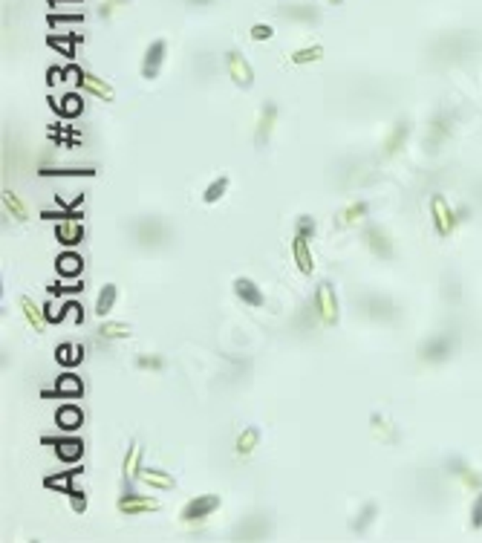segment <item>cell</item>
Masks as SVG:
<instances>
[{"instance_id":"4fadbf2b","label":"cell","mask_w":482,"mask_h":543,"mask_svg":"<svg viewBox=\"0 0 482 543\" xmlns=\"http://www.w3.org/2000/svg\"><path fill=\"white\" fill-rule=\"evenodd\" d=\"M361 309H364V315L373 318V321H390V318L399 315V306L390 298H384V295H364L361 298Z\"/></svg>"},{"instance_id":"11a10c76","label":"cell","mask_w":482,"mask_h":543,"mask_svg":"<svg viewBox=\"0 0 482 543\" xmlns=\"http://www.w3.org/2000/svg\"><path fill=\"white\" fill-rule=\"evenodd\" d=\"M326 3H330V6H341V3H344V0H326Z\"/></svg>"},{"instance_id":"836d02e7","label":"cell","mask_w":482,"mask_h":543,"mask_svg":"<svg viewBox=\"0 0 482 543\" xmlns=\"http://www.w3.org/2000/svg\"><path fill=\"white\" fill-rule=\"evenodd\" d=\"M55 359H58V364H64V367H75V364H81V359H84V347L81 344H58Z\"/></svg>"},{"instance_id":"60d3db41","label":"cell","mask_w":482,"mask_h":543,"mask_svg":"<svg viewBox=\"0 0 482 543\" xmlns=\"http://www.w3.org/2000/svg\"><path fill=\"white\" fill-rule=\"evenodd\" d=\"M44 177H93V168H47Z\"/></svg>"},{"instance_id":"74e56055","label":"cell","mask_w":482,"mask_h":543,"mask_svg":"<svg viewBox=\"0 0 482 543\" xmlns=\"http://www.w3.org/2000/svg\"><path fill=\"white\" fill-rule=\"evenodd\" d=\"M165 356H159V353H142V356H136V367L139 370H150V373H159V370H165Z\"/></svg>"},{"instance_id":"cb8c5ba5","label":"cell","mask_w":482,"mask_h":543,"mask_svg":"<svg viewBox=\"0 0 482 543\" xmlns=\"http://www.w3.org/2000/svg\"><path fill=\"white\" fill-rule=\"evenodd\" d=\"M17 306H21V315L24 321L35 329V333H44V326H47V318H44V306H38L29 295H21L17 298Z\"/></svg>"},{"instance_id":"7bdbcfd3","label":"cell","mask_w":482,"mask_h":543,"mask_svg":"<svg viewBox=\"0 0 482 543\" xmlns=\"http://www.w3.org/2000/svg\"><path fill=\"white\" fill-rule=\"evenodd\" d=\"M130 0H102V6H99V15L102 17H113V15H119L122 9H127Z\"/></svg>"},{"instance_id":"d6986e66","label":"cell","mask_w":482,"mask_h":543,"mask_svg":"<svg viewBox=\"0 0 482 543\" xmlns=\"http://www.w3.org/2000/svg\"><path fill=\"white\" fill-rule=\"evenodd\" d=\"M234 295L246 304V306H252V309H260L266 304V295H263V289L252 281V278H234Z\"/></svg>"},{"instance_id":"3957f363","label":"cell","mask_w":482,"mask_h":543,"mask_svg":"<svg viewBox=\"0 0 482 543\" xmlns=\"http://www.w3.org/2000/svg\"><path fill=\"white\" fill-rule=\"evenodd\" d=\"M361 240H364V246H367V251H370L373 258H378V260H396V246H393V237H390L381 226H376V223L364 226Z\"/></svg>"},{"instance_id":"c3c4849f","label":"cell","mask_w":482,"mask_h":543,"mask_svg":"<svg viewBox=\"0 0 482 543\" xmlns=\"http://www.w3.org/2000/svg\"><path fill=\"white\" fill-rule=\"evenodd\" d=\"M84 21V15L81 12H75V15H49V24L58 26V24H81Z\"/></svg>"},{"instance_id":"681fc988","label":"cell","mask_w":482,"mask_h":543,"mask_svg":"<svg viewBox=\"0 0 482 543\" xmlns=\"http://www.w3.org/2000/svg\"><path fill=\"white\" fill-rule=\"evenodd\" d=\"M67 315H72L75 321H81V318H84V315H81V306L75 304V301H67V304L61 306V318H67Z\"/></svg>"},{"instance_id":"f35d334b","label":"cell","mask_w":482,"mask_h":543,"mask_svg":"<svg viewBox=\"0 0 482 543\" xmlns=\"http://www.w3.org/2000/svg\"><path fill=\"white\" fill-rule=\"evenodd\" d=\"M52 107H55L58 113H64V116H79V113H81V107H84V102H81L75 93H67L64 99H61V102H55Z\"/></svg>"},{"instance_id":"816d5d0a","label":"cell","mask_w":482,"mask_h":543,"mask_svg":"<svg viewBox=\"0 0 482 543\" xmlns=\"http://www.w3.org/2000/svg\"><path fill=\"white\" fill-rule=\"evenodd\" d=\"M456 217H459V223L471 220V208H468V205H459V208H456Z\"/></svg>"},{"instance_id":"f1b7e54d","label":"cell","mask_w":482,"mask_h":543,"mask_svg":"<svg viewBox=\"0 0 482 543\" xmlns=\"http://www.w3.org/2000/svg\"><path fill=\"white\" fill-rule=\"evenodd\" d=\"M376 517H378V506H376V503H364L361 512H358V514L353 517V523H350V532H353V535H364V532H367L373 523H376Z\"/></svg>"},{"instance_id":"d590c367","label":"cell","mask_w":482,"mask_h":543,"mask_svg":"<svg viewBox=\"0 0 482 543\" xmlns=\"http://www.w3.org/2000/svg\"><path fill=\"white\" fill-rule=\"evenodd\" d=\"M321 58H323V47H321V44H312V47H300V49H295L292 55H289V61L298 64V67H303V64H315V61H321Z\"/></svg>"},{"instance_id":"ffe728a7","label":"cell","mask_w":482,"mask_h":543,"mask_svg":"<svg viewBox=\"0 0 482 543\" xmlns=\"http://www.w3.org/2000/svg\"><path fill=\"white\" fill-rule=\"evenodd\" d=\"M55 240L61 246H67V249H75L84 240V226L75 217H70V220L64 217L61 223H55Z\"/></svg>"},{"instance_id":"603a6c76","label":"cell","mask_w":482,"mask_h":543,"mask_svg":"<svg viewBox=\"0 0 482 543\" xmlns=\"http://www.w3.org/2000/svg\"><path fill=\"white\" fill-rule=\"evenodd\" d=\"M139 482L142 486H147V489H153V491H170L177 482H173V477L168 474V471H162V469H147V465H142V471H139Z\"/></svg>"},{"instance_id":"f907efd6","label":"cell","mask_w":482,"mask_h":543,"mask_svg":"<svg viewBox=\"0 0 482 543\" xmlns=\"http://www.w3.org/2000/svg\"><path fill=\"white\" fill-rule=\"evenodd\" d=\"M44 318H47V324H61L64 318H61V309H55V306H49V304H44Z\"/></svg>"},{"instance_id":"d4e9b609","label":"cell","mask_w":482,"mask_h":543,"mask_svg":"<svg viewBox=\"0 0 482 543\" xmlns=\"http://www.w3.org/2000/svg\"><path fill=\"white\" fill-rule=\"evenodd\" d=\"M0 203H3V214L12 217L15 223H26V220H29V208H26V203L17 197L15 191L6 188L3 194H0Z\"/></svg>"},{"instance_id":"ab89813d","label":"cell","mask_w":482,"mask_h":543,"mask_svg":"<svg viewBox=\"0 0 482 543\" xmlns=\"http://www.w3.org/2000/svg\"><path fill=\"white\" fill-rule=\"evenodd\" d=\"M295 235H298V237H306V240H315V235H318V223H315V217L300 214V217L295 220Z\"/></svg>"},{"instance_id":"83f0119b","label":"cell","mask_w":482,"mask_h":543,"mask_svg":"<svg viewBox=\"0 0 482 543\" xmlns=\"http://www.w3.org/2000/svg\"><path fill=\"white\" fill-rule=\"evenodd\" d=\"M55 393L61 399H79L84 393V381L75 373H64V376H58V381H55Z\"/></svg>"},{"instance_id":"9a60e30c","label":"cell","mask_w":482,"mask_h":543,"mask_svg":"<svg viewBox=\"0 0 482 543\" xmlns=\"http://www.w3.org/2000/svg\"><path fill=\"white\" fill-rule=\"evenodd\" d=\"M445 469H448V474H451V477H456L465 489H471V491H482V474H479V471H474L471 465H468L465 459H462V457H451V459L445 462Z\"/></svg>"},{"instance_id":"5b68a950","label":"cell","mask_w":482,"mask_h":543,"mask_svg":"<svg viewBox=\"0 0 482 543\" xmlns=\"http://www.w3.org/2000/svg\"><path fill=\"white\" fill-rule=\"evenodd\" d=\"M220 506H223L220 494H197V497H191L185 506H182L179 517H182L185 523H202L205 517L214 514Z\"/></svg>"},{"instance_id":"f5cc1de1","label":"cell","mask_w":482,"mask_h":543,"mask_svg":"<svg viewBox=\"0 0 482 543\" xmlns=\"http://www.w3.org/2000/svg\"><path fill=\"white\" fill-rule=\"evenodd\" d=\"M52 6H70V3H81V0H49Z\"/></svg>"},{"instance_id":"ee69618b","label":"cell","mask_w":482,"mask_h":543,"mask_svg":"<svg viewBox=\"0 0 482 543\" xmlns=\"http://www.w3.org/2000/svg\"><path fill=\"white\" fill-rule=\"evenodd\" d=\"M471 529L474 532L482 529V491H476V497L471 503Z\"/></svg>"},{"instance_id":"5bb4252c","label":"cell","mask_w":482,"mask_h":543,"mask_svg":"<svg viewBox=\"0 0 482 543\" xmlns=\"http://www.w3.org/2000/svg\"><path fill=\"white\" fill-rule=\"evenodd\" d=\"M44 445H55L58 459L64 462H79L84 457V442L79 436H41Z\"/></svg>"},{"instance_id":"4316f807","label":"cell","mask_w":482,"mask_h":543,"mask_svg":"<svg viewBox=\"0 0 482 543\" xmlns=\"http://www.w3.org/2000/svg\"><path fill=\"white\" fill-rule=\"evenodd\" d=\"M55 422H58V428H61V431H79L84 425V414H81V407L64 404V407H58Z\"/></svg>"},{"instance_id":"ac0fdd59","label":"cell","mask_w":482,"mask_h":543,"mask_svg":"<svg viewBox=\"0 0 482 543\" xmlns=\"http://www.w3.org/2000/svg\"><path fill=\"white\" fill-rule=\"evenodd\" d=\"M370 214V203L367 200H358V203H350V205H344L341 211H335V217H332V226L335 228H353L358 226L364 217Z\"/></svg>"},{"instance_id":"9c48e42d","label":"cell","mask_w":482,"mask_h":543,"mask_svg":"<svg viewBox=\"0 0 482 543\" xmlns=\"http://www.w3.org/2000/svg\"><path fill=\"white\" fill-rule=\"evenodd\" d=\"M115 509H119L124 517H139V514H150V512H159L162 503L156 497H145V494H122L119 503H115Z\"/></svg>"},{"instance_id":"7dc6e473","label":"cell","mask_w":482,"mask_h":543,"mask_svg":"<svg viewBox=\"0 0 482 543\" xmlns=\"http://www.w3.org/2000/svg\"><path fill=\"white\" fill-rule=\"evenodd\" d=\"M79 292H84V283H72V286H64V283H55V286H49V295H79Z\"/></svg>"},{"instance_id":"30bf717a","label":"cell","mask_w":482,"mask_h":543,"mask_svg":"<svg viewBox=\"0 0 482 543\" xmlns=\"http://www.w3.org/2000/svg\"><path fill=\"white\" fill-rule=\"evenodd\" d=\"M142 471V445L130 442V448L122 459V494H133V482H139Z\"/></svg>"},{"instance_id":"8d00e7d4","label":"cell","mask_w":482,"mask_h":543,"mask_svg":"<svg viewBox=\"0 0 482 543\" xmlns=\"http://www.w3.org/2000/svg\"><path fill=\"white\" fill-rule=\"evenodd\" d=\"M370 425H373V436H376V439H381V442H396V439H399V436H396V428H393V425L384 419L381 414H373V416H370Z\"/></svg>"},{"instance_id":"e575fe53","label":"cell","mask_w":482,"mask_h":543,"mask_svg":"<svg viewBox=\"0 0 482 543\" xmlns=\"http://www.w3.org/2000/svg\"><path fill=\"white\" fill-rule=\"evenodd\" d=\"M228 177H217V180H211L208 185H205V191H202V203L205 205H214V203H220L225 194H228Z\"/></svg>"},{"instance_id":"52a82bcc","label":"cell","mask_w":482,"mask_h":543,"mask_svg":"<svg viewBox=\"0 0 482 543\" xmlns=\"http://www.w3.org/2000/svg\"><path fill=\"white\" fill-rule=\"evenodd\" d=\"M165 61H168V41H165V38H156V41L147 44V49L142 55V79L145 81L159 79Z\"/></svg>"},{"instance_id":"4dcf8cb0","label":"cell","mask_w":482,"mask_h":543,"mask_svg":"<svg viewBox=\"0 0 482 543\" xmlns=\"http://www.w3.org/2000/svg\"><path fill=\"white\" fill-rule=\"evenodd\" d=\"M115 301H119V286H115V283H104L102 292H99V298H95V315H99V318L110 315L113 306H115Z\"/></svg>"},{"instance_id":"ba28073f","label":"cell","mask_w":482,"mask_h":543,"mask_svg":"<svg viewBox=\"0 0 482 543\" xmlns=\"http://www.w3.org/2000/svg\"><path fill=\"white\" fill-rule=\"evenodd\" d=\"M225 70H228V79L234 81L237 87L248 90L255 84V70H252V64L246 61V55L240 49H228L225 52Z\"/></svg>"},{"instance_id":"f6af8a7d","label":"cell","mask_w":482,"mask_h":543,"mask_svg":"<svg viewBox=\"0 0 482 543\" xmlns=\"http://www.w3.org/2000/svg\"><path fill=\"white\" fill-rule=\"evenodd\" d=\"M248 35H252V41H272L275 29L268 26V24H255L252 29H248Z\"/></svg>"},{"instance_id":"b9f144b4","label":"cell","mask_w":482,"mask_h":543,"mask_svg":"<svg viewBox=\"0 0 482 543\" xmlns=\"http://www.w3.org/2000/svg\"><path fill=\"white\" fill-rule=\"evenodd\" d=\"M75 41H79V35H75V32H72L70 38H58V35H49V38H47V44H49L52 49H61V52L70 55V58H72V52H75V49H72Z\"/></svg>"},{"instance_id":"f546056e","label":"cell","mask_w":482,"mask_h":543,"mask_svg":"<svg viewBox=\"0 0 482 543\" xmlns=\"http://www.w3.org/2000/svg\"><path fill=\"white\" fill-rule=\"evenodd\" d=\"M58 275L61 278H79L81 269H84V260L81 255H75V251H64V255H58Z\"/></svg>"},{"instance_id":"db71d44e","label":"cell","mask_w":482,"mask_h":543,"mask_svg":"<svg viewBox=\"0 0 482 543\" xmlns=\"http://www.w3.org/2000/svg\"><path fill=\"white\" fill-rule=\"evenodd\" d=\"M185 3H191V6H211L214 0H185Z\"/></svg>"},{"instance_id":"8fae6325","label":"cell","mask_w":482,"mask_h":543,"mask_svg":"<svg viewBox=\"0 0 482 543\" xmlns=\"http://www.w3.org/2000/svg\"><path fill=\"white\" fill-rule=\"evenodd\" d=\"M278 104L275 102H266L260 107V116H257V125H255V145L257 150H263L268 142H272V133H275V125H278Z\"/></svg>"},{"instance_id":"277c9868","label":"cell","mask_w":482,"mask_h":543,"mask_svg":"<svg viewBox=\"0 0 482 543\" xmlns=\"http://www.w3.org/2000/svg\"><path fill=\"white\" fill-rule=\"evenodd\" d=\"M456 350V336L451 333H439L433 338H428L425 344L419 347V359L425 361V364H442V361H448Z\"/></svg>"},{"instance_id":"7a4b0ae2","label":"cell","mask_w":482,"mask_h":543,"mask_svg":"<svg viewBox=\"0 0 482 543\" xmlns=\"http://www.w3.org/2000/svg\"><path fill=\"white\" fill-rule=\"evenodd\" d=\"M431 220H433V231L442 240L451 237L456 231L459 217H456V208L448 203L445 194H433V197H431Z\"/></svg>"},{"instance_id":"7402d4cb","label":"cell","mask_w":482,"mask_h":543,"mask_svg":"<svg viewBox=\"0 0 482 543\" xmlns=\"http://www.w3.org/2000/svg\"><path fill=\"white\" fill-rule=\"evenodd\" d=\"M292 258H295V263H298V272H300V275L310 278L312 272H315L312 246H310V240H306V237H298V235H295V240H292Z\"/></svg>"},{"instance_id":"2e32d148","label":"cell","mask_w":482,"mask_h":543,"mask_svg":"<svg viewBox=\"0 0 482 543\" xmlns=\"http://www.w3.org/2000/svg\"><path fill=\"white\" fill-rule=\"evenodd\" d=\"M410 122L408 119H399L390 130H387V136H384V142H381V153L384 157H396V153L408 145V139H410Z\"/></svg>"},{"instance_id":"484cf974","label":"cell","mask_w":482,"mask_h":543,"mask_svg":"<svg viewBox=\"0 0 482 543\" xmlns=\"http://www.w3.org/2000/svg\"><path fill=\"white\" fill-rule=\"evenodd\" d=\"M257 448H260V428L257 425H248V428H243L234 439V454L237 457H252Z\"/></svg>"},{"instance_id":"d6a6232c","label":"cell","mask_w":482,"mask_h":543,"mask_svg":"<svg viewBox=\"0 0 482 543\" xmlns=\"http://www.w3.org/2000/svg\"><path fill=\"white\" fill-rule=\"evenodd\" d=\"M79 471L81 469H70V471H61V474H52V477H47L44 480V486L47 489H52V491H61V494H70L75 486H72V480L79 477Z\"/></svg>"},{"instance_id":"8992f818","label":"cell","mask_w":482,"mask_h":543,"mask_svg":"<svg viewBox=\"0 0 482 543\" xmlns=\"http://www.w3.org/2000/svg\"><path fill=\"white\" fill-rule=\"evenodd\" d=\"M133 237H136V243L145 246V249H156V246H162L170 237V231H168V226L162 220L145 217V220L136 223V228H133Z\"/></svg>"},{"instance_id":"bcb514c9","label":"cell","mask_w":482,"mask_h":543,"mask_svg":"<svg viewBox=\"0 0 482 543\" xmlns=\"http://www.w3.org/2000/svg\"><path fill=\"white\" fill-rule=\"evenodd\" d=\"M67 497H70V503H72V512H75V514H84V512H87V494H84V491L72 489Z\"/></svg>"},{"instance_id":"7c38bea8","label":"cell","mask_w":482,"mask_h":543,"mask_svg":"<svg viewBox=\"0 0 482 543\" xmlns=\"http://www.w3.org/2000/svg\"><path fill=\"white\" fill-rule=\"evenodd\" d=\"M451 130H453V116L451 113H436L433 116V122L428 125V136H425V148L428 150H439L442 145H445L451 139Z\"/></svg>"},{"instance_id":"1f68e13d","label":"cell","mask_w":482,"mask_h":543,"mask_svg":"<svg viewBox=\"0 0 482 543\" xmlns=\"http://www.w3.org/2000/svg\"><path fill=\"white\" fill-rule=\"evenodd\" d=\"M95 336L104 338V341H122V338H130V326L122 324V321H102Z\"/></svg>"},{"instance_id":"e0dca14e","label":"cell","mask_w":482,"mask_h":543,"mask_svg":"<svg viewBox=\"0 0 482 543\" xmlns=\"http://www.w3.org/2000/svg\"><path fill=\"white\" fill-rule=\"evenodd\" d=\"M286 21H292V24H303V26H315L321 21V12L315 3H286L278 9Z\"/></svg>"},{"instance_id":"6da1fadb","label":"cell","mask_w":482,"mask_h":543,"mask_svg":"<svg viewBox=\"0 0 482 543\" xmlns=\"http://www.w3.org/2000/svg\"><path fill=\"white\" fill-rule=\"evenodd\" d=\"M315 315L323 326H338L341 321V304H338V292H335V286L330 281H321L318 289H315Z\"/></svg>"},{"instance_id":"44dd1931","label":"cell","mask_w":482,"mask_h":543,"mask_svg":"<svg viewBox=\"0 0 482 543\" xmlns=\"http://www.w3.org/2000/svg\"><path fill=\"white\" fill-rule=\"evenodd\" d=\"M75 81H79V87H81L84 93L95 95V99H102V102H115V90H113L104 79H99V75H93V72H81Z\"/></svg>"}]
</instances>
